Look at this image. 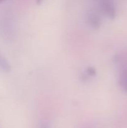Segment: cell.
Listing matches in <instances>:
<instances>
[{
	"mask_svg": "<svg viewBox=\"0 0 127 128\" xmlns=\"http://www.w3.org/2000/svg\"><path fill=\"white\" fill-rule=\"evenodd\" d=\"M100 8L103 14H105V16L109 18L113 19L116 16L117 10L115 6L112 1H102L100 5Z\"/></svg>",
	"mask_w": 127,
	"mask_h": 128,
	"instance_id": "6da1fadb",
	"label": "cell"
},
{
	"mask_svg": "<svg viewBox=\"0 0 127 128\" xmlns=\"http://www.w3.org/2000/svg\"><path fill=\"white\" fill-rule=\"evenodd\" d=\"M119 83L122 89L127 92V69H124L121 72L119 78Z\"/></svg>",
	"mask_w": 127,
	"mask_h": 128,
	"instance_id": "7a4b0ae2",
	"label": "cell"
},
{
	"mask_svg": "<svg viewBox=\"0 0 127 128\" xmlns=\"http://www.w3.org/2000/svg\"><path fill=\"white\" fill-rule=\"evenodd\" d=\"M0 67L4 71H9L10 66L3 56L0 53Z\"/></svg>",
	"mask_w": 127,
	"mask_h": 128,
	"instance_id": "3957f363",
	"label": "cell"
}]
</instances>
